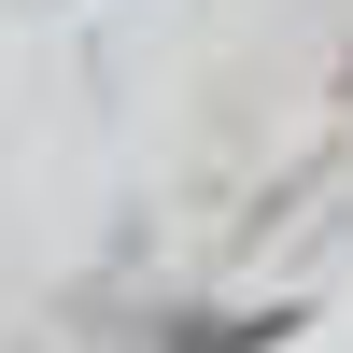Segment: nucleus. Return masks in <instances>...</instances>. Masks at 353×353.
I'll return each mask as SVG.
<instances>
[{"mask_svg":"<svg viewBox=\"0 0 353 353\" xmlns=\"http://www.w3.org/2000/svg\"><path fill=\"white\" fill-rule=\"evenodd\" d=\"M269 339H297V311H184L156 353H269Z\"/></svg>","mask_w":353,"mask_h":353,"instance_id":"f257e3e1","label":"nucleus"}]
</instances>
